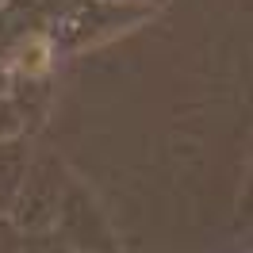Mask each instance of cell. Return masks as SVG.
<instances>
[{"label":"cell","instance_id":"cell-1","mask_svg":"<svg viewBox=\"0 0 253 253\" xmlns=\"http://www.w3.org/2000/svg\"><path fill=\"white\" fill-rule=\"evenodd\" d=\"M46 65H50L46 39H31L27 46L19 50V69H23V73H46Z\"/></svg>","mask_w":253,"mask_h":253}]
</instances>
